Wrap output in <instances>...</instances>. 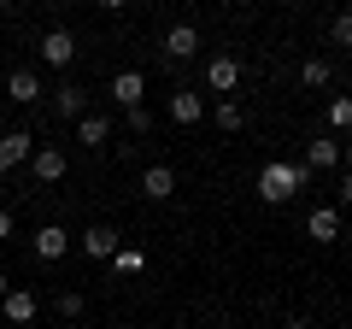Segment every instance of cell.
Segmentation results:
<instances>
[{"mask_svg": "<svg viewBox=\"0 0 352 329\" xmlns=\"http://www.w3.org/2000/svg\"><path fill=\"white\" fill-rule=\"evenodd\" d=\"M305 182H311V171H305V164L270 159V164L258 171V200H264V206H288L294 194H305Z\"/></svg>", "mask_w": 352, "mask_h": 329, "instance_id": "1", "label": "cell"}, {"mask_svg": "<svg viewBox=\"0 0 352 329\" xmlns=\"http://www.w3.org/2000/svg\"><path fill=\"white\" fill-rule=\"evenodd\" d=\"M71 241H76V235H71L65 224H41L36 235H30V253H36L41 265H59V259L71 253Z\"/></svg>", "mask_w": 352, "mask_h": 329, "instance_id": "2", "label": "cell"}, {"mask_svg": "<svg viewBox=\"0 0 352 329\" xmlns=\"http://www.w3.org/2000/svg\"><path fill=\"white\" fill-rule=\"evenodd\" d=\"M65 171H71L65 147H53V141H36V153H30V177L47 189V182H65Z\"/></svg>", "mask_w": 352, "mask_h": 329, "instance_id": "3", "label": "cell"}, {"mask_svg": "<svg viewBox=\"0 0 352 329\" xmlns=\"http://www.w3.org/2000/svg\"><path fill=\"white\" fill-rule=\"evenodd\" d=\"M76 247H82V253L94 259V265H112L124 241H118V229H112V224H88L82 235H76Z\"/></svg>", "mask_w": 352, "mask_h": 329, "instance_id": "4", "label": "cell"}, {"mask_svg": "<svg viewBox=\"0 0 352 329\" xmlns=\"http://www.w3.org/2000/svg\"><path fill=\"white\" fill-rule=\"evenodd\" d=\"M159 47H164V59H176V65L194 59V53H200V24H170Z\"/></svg>", "mask_w": 352, "mask_h": 329, "instance_id": "5", "label": "cell"}, {"mask_svg": "<svg viewBox=\"0 0 352 329\" xmlns=\"http://www.w3.org/2000/svg\"><path fill=\"white\" fill-rule=\"evenodd\" d=\"M30 153H36V136H30V129L0 136V177H6V171H18V164H30Z\"/></svg>", "mask_w": 352, "mask_h": 329, "instance_id": "6", "label": "cell"}, {"mask_svg": "<svg viewBox=\"0 0 352 329\" xmlns=\"http://www.w3.org/2000/svg\"><path fill=\"white\" fill-rule=\"evenodd\" d=\"M206 89H212V94H235V89H241V59L217 53V59L206 65Z\"/></svg>", "mask_w": 352, "mask_h": 329, "instance_id": "7", "label": "cell"}, {"mask_svg": "<svg viewBox=\"0 0 352 329\" xmlns=\"http://www.w3.org/2000/svg\"><path fill=\"white\" fill-rule=\"evenodd\" d=\"M305 235H311L317 247H335L340 241V206H317V212L305 217Z\"/></svg>", "mask_w": 352, "mask_h": 329, "instance_id": "8", "label": "cell"}, {"mask_svg": "<svg viewBox=\"0 0 352 329\" xmlns=\"http://www.w3.org/2000/svg\"><path fill=\"white\" fill-rule=\"evenodd\" d=\"M71 59H76V36H71V30H47V36H41V65L65 71Z\"/></svg>", "mask_w": 352, "mask_h": 329, "instance_id": "9", "label": "cell"}, {"mask_svg": "<svg viewBox=\"0 0 352 329\" xmlns=\"http://www.w3.org/2000/svg\"><path fill=\"white\" fill-rule=\"evenodd\" d=\"M106 94H112V106L135 112V106H141V94H147V76H141V71H118V76H112V89H106Z\"/></svg>", "mask_w": 352, "mask_h": 329, "instance_id": "10", "label": "cell"}, {"mask_svg": "<svg viewBox=\"0 0 352 329\" xmlns=\"http://www.w3.org/2000/svg\"><path fill=\"white\" fill-rule=\"evenodd\" d=\"M305 171H340V136H311L305 141Z\"/></svg>", "mask_w": 352, "mask_h": 329, "instance_id": "11", "label": "cell"}, {"mask_svg": "<svg viewBox=\"0 0 352 329\" xmlns=\"http://www.w3.org/2000/svg\"><path fill=\"white\" fill-rule=\"evenodd\" d=\"M200 112H206V100H200V89H176V94H170V124H182V129H194V124H200Z\"/></svg>", "mask_w": 352, "mask_h": 329, "instance_id": "12", "label": "cell"}, {"mask_svg": "<svg viewBox=\"0 0 352 329\" xmlns=\"http://www.w3.org/2000/svg\"><path fill=\"white\" fill-rule=\"evenodd\" d=\"M141 194H147V200H170L176 194V171L170 164H147V171H141Z\"/></svg>", "mask_w": 352, "mask_h": 329, "instance_id": "13", "label": "cell"}, {"mask_svg": "<svg viewBox=\"0 0 352 329\" xmlns=\"http://www.w3.org/2000/svg\"><path fill=\"white\" fill-rule=\"evenodd\" d=\"M82 112H88V89L59 83V89H53V118H82Z\"/></svg>", "mask_w": 352, "mask_h": 329, "instance_id": "14", "label": "cell"}, {"mask_svg": "<svg viewBox=\"0 0 352 329\" xmlns=\"http://www.w3.org/2000/svg\"><path fill=\"white\" fill-rule=\"evenodd\" d=\"M76 141H82V147H106V141H112L106 112H82V118H76Z\"/></svg>", "mask_w": 352, "mask_h": 329, "instance_id": "15", "label": "cell"}, {"mask_svg": "<svg viewBox=\"0 0 352 329\" xmlns=\"http://www.w3.org/2000/svg\"><path fill=\"white\" fill-rule=\"evenodd\" d=\"M0 312H6V323H36V294H30V288H12L6 300H0Z\"/></svg>", "mask_w": 352, "mask_h": 329, "instance_id": "16", "label": "cell"}, {"mask_svg": "<svg viewBox=\"0 0 352 329\" xmlns=\"http://www.w3.org/2000/svg\"><path fill=\"white\" fill-rule=\"evenodd\" d=\"M6 94H12L18 106H36L41 100V76L36 71H12V76H6Z\"/></svg>", "mask_w": 352, "mask_h": 329, "instance_id": "17", "label": "cell"}, {"mask_svg": "<svg viewBox=\"0 0 352 329\" xmlns=\"http://www.w3.org/2000/svg\"><path fill=\"white\" fill-rule=\"evenodd\" d=\"M323 124H329V136H346L352 129V94H335V100H329Z\"/></svg>", "mask_w": 352, "mask_h": 329, "instance_id": "18", "label": "cell"}, {"mask_svg": "<svg viewBox=\"0 0 352 329\" xmlns=\"http://www.w3.org/2000/svg\"><path fill=\"white\" fill-rule=\"evenodd\" d=\"M300 83H305V89H329V83H335V65H329V59H305L300 65Z\"/></svg>", "mask_w": 352, "mask_h": 329, "instance_id": "19", "label": "cell"}, {"mask_svg": "<svg viewBox=\"0 0 352 329\" xmlns=\"http://www.w3.org/2000/svg\"><path fill=\"white\" fill-rule=\"evenodd\" d=\"M212 124L223 129V136H235V129L247 124V112H241V100H217V112H212Z\"/></svg>", "mask_w": 352, "mask_h": 329, "instance_id": "20", "label": "cell"}, {"mask_svg": "<svg viewBox=\"0 0 352 329\" xmlns=\"http://www.w3.org/2000/svg\"><path fill=\"white\" fill-rule=\"evenodd\" d=\"M53 306H59V317H65V323H76V317H82V294H76V288H59V300H53Z\"/></svg>", "mask_w": 352, "mask_h": 329, "instance_id": "21", "label": "cell"}, {"mask_svg": "<svg viewBox=\"0 0 352 329\" xmlns=\"http://www.w3.org/2000/svg\"><path fill=\"white\" fill-rule=\"evenodd\" d=\"M141 265H147V259H141V247H118V259H112V270H118V277H135Z\"/></svg>", "mask_w": 352, "mask_h": 329, "instance_id": "22", "label": "cell"}, {"mask_svg": "<svg viewBox=\"0 0 352 329\" xmlns=\"http://www.w3.org/2000/svg\"><path fill=\"white\" fill-rule=\"evenodd\" d=\"M329 41H335V47H352V12H335V24H329Z\"/></svg>", "mask_w": 352, "mask_h": 329, "instance_id": "23", "label": "cell"}, {"mask_svg": "<svg viewBox=\"0 0 352 329\" xmlns=\"http://www.w3.org/2000/svg\"><path fill=\"white\" fill-rule=\"evenodd\" d=\"M124 124H129V136H147V129H153V112H147V106H135V112H124Z\"/></svg>", "mask_w": 352, "mask_h": 329, "instance_id": "24", "label": "cell"}, {"mask_svg": "<svg viewBox=\"0 0 352 329\" xmlns=\"http://www.w3.org/2000/svg\"><path fill=\"white\" fill-rule=\"evenodd\" d=\"M6 241H12V212L0 206V247H6Z\"/></svg>", "mask_w": 352, "mask_h": 329, "instance_id": "25", "label": "cell"}, {"mask_svg": "<svg viewBox=\"0 0 352 329\" xmlns=\"http://www.w3.org/2000/svg\"><path fill=\"white\" fill-rule=\"evenodd\" d=\"M340 206H352V171L340 177Z\"/></svg>", "mask_w": 352, "mask_h": 329, "instance_id": "26", "label": "cell"}, {"mask_svg": "<svg viewBox=\"0 0 352 329\" xmlns=\"http://www.w3.org/2000/svg\"><path fill=\"white\" fill-rule=\"evenodd\" d=\"M288 329H317V323H311L305 312H294V317H288Z\"/></svg>", "mask_w": 352, "mask_h": 329, "instance_id": "27", "label": "cell"}, {"mask_svg": "<svg viewBox=\"0 0 352 329\" xmlns=\"http://www.w3.org/2000/svg\"><path fill=\"white\" fill-rule=\"evenodd\" d=\"M12 288H18V282H12V270H0V300H6Z\"/></svg>", "mask_w": 352, "mask_h": 329, "instance_id": "28", "label": "cell"}, {"mask_svg": "<svg viewBox=\"0 0 352 329\" xmlns=\"http://www.w3.org/2000/svg\"><path fill=\"white\" fill-rule=\"evenodd\" d=\"M340 159H346V171H352V141H340Z\"/></svg>", "mask_w": 352, "mask_h": 329, "instance_id": "29", "label": "cell"}, {"mask_svg": "<svg viewBox=\"0 0 352 329\" xmlns=\"http://www.w3.org/2000/svg\"><path fill=\"white\" fill-rule=\"evenodd\" d=\"M112 329H129V323H112Z\"/></svg>", "mask_w": 352, "mask_h": 329, "instance_id": "30", "label": "cell"}, {"mask_svg": "<svg viewBox=\"0 0 352 329\" xmlns=\"http://www.w3.org/2000/svg\"><path fill=\"white\" fill-rule=\"evenodd\" d=\"M0 12H6V6H0Z\"/></svg>", "mask_w": 352, "mask_h": 329, "instance_id": "31", "label": "cell"}, {"mask_svg": "<svg viewBox=\"0 0 352 329\" xmlns=\"http://www.w3.org/2000/svg\"><path fill=\"white\" fill-rule=\"evenodd\" d=\"M65 329H71V323H65Z\"/></svg>", "mask_w": 352, "mask_h": 329, "instance_id": "32", "label": "cell"}]
</instances>
